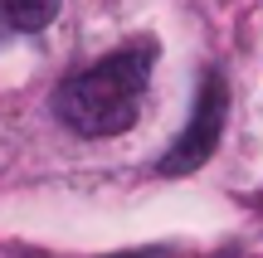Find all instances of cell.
<instances>
[{
  "mask_svg": "<svg viewBox=\"0 0 263 258\" xmlns=\"http://www.w3.org/2000/svg\"><path fill=\"white\" fill-rule=\"evenodd\" d=\"M224 117H229V88L219 73H205V88H200V103L190 112V127L180 132V142L166 151L161 171L166 175H185L195 166L210 161V151L219 146V132H224Z\"/></svg>",
  "mask_w": 263,
  "mask_h": 258,
  "instance_id": "cell-2",
  "label": "cell"
},
{
  "mask_svg": "<svg viewBox=\"0 0 263 258\" xmlns=\"http://www.w3.org/2000/svg\"><path fill=\"white\" fill-rule=\"evenodd\" d=\"M59 15V0H0V29L34 34Z\"/></svg>",
  "mask_w": 263,
  "mask_h": 258,
  "instance_id": "cell-3",
  "label": "cell"
},
{
  "mask_svg": "<svg viewBox=\"0 0 263 258\" xmlns=\"http://www.w3.org/2000/svg\"><path fill=\"white\" fill-rule=\"evenodd\" d=\"M151 68H156V44L151 39H132L112 49L107 58L88 64L54 93V112L68 132L78 136H117L137 122L141 97L151 88Z\"/></svg>",
  "mask_w": 263,
  "mask_h": 258,
  "instance_id": "cell-1",
  "label": "cell"
}]
</instances>
